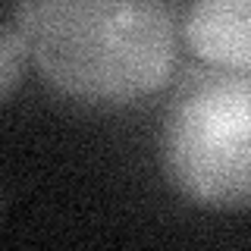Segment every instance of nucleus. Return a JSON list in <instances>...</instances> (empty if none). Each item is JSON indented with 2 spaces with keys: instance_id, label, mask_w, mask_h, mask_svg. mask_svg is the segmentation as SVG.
Here are the masks:
<instances>
[{
  "instance_id": "obj_2",
  "label": "nucleus",
  "mask_w": 251,
  "mask_h": 251,
  "mask_svg": "<svg viewBox=\"0 0 251 251\" xmlns=\"http://www.w3.org/2000/svg\"><path fill=\"white\" fill-rule=\"evenodd\" d=\"M160 167L195 207H251V73L204 63L179 78L160 120Z\"/></svg>"
},
{
  "instance_id": "obj_1",
  "label": "nucleus",
  "mask_w": 251,
  "mask_h": 251,
  "mask_svg": "<svg viewBox=\"0 0 251 251\" xmlns=\"http://www.w3.org/2000/svg\"><path fill=\"white\" fill-rule=\"evenodd\" d=\"M13 25L44 82L85 104H132L176 73L173 0H16Z\"/></svg>"
},
{
  "instance_id": "obj_4",
  "label": "nucleus",
  "mask_w": 251,
  "mask_h": 251,
  "mask_svg": "<svg viewBox=\"0 0 251 251\" xmlns=\"http://www.w3.org/2000/svg\"><path fill=\"white\" fill-rule=\"evenodd\" d=\"M28 63V47L22 41L19 28L0 22V104L10 100V94L22 85Z\"/></svg>"
},
{
  "instance_id": "obj_3",
  "label": "nucleus",
  "mask_w": 251,
  "mask_h": 251,
  "mask_svg": "<svg viewBox=\"0 0 251 251\" xmlns=\"http://www.w3.org/2000/svg\"><path fill=\"white\" fill-rule=\"evenodd\" d=\"M182 31L204 63L251 73V0H185Z\"/></svg>"
}]
</instances>
